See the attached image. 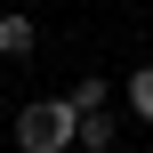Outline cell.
Here are the masks:
<instances>
[{"mask_svg":"<svg viewBox=\"0 0 153 153\" xmlns=\"http://www.w3.org/2000/svg\"><path fill=\"white\" fill-rule=\"evenodd\" d=\"M81 145V105L73 97H32L16 113V153H73Z\"/></svg>","mask_w":153,"mask_h":153,"instance_id":"6da1fadb","label":"cell"},{"mask_svg":"<svg viewBox=\"0 0 153 153\" xmlns=\"http://www.w3.org/2000/svg\"><path fill=\"white\" fill-rule=\"evenodd\" d=\"M24 56H40V24L24 8H0V65H24Z\"/></svg>","mask_w":153,"mask_h":153,"instance_id":"7a4b0ae2","label":"cell"},{"mask_svg":"<svg viewBox=\"0 0 153 153\" xmlns=\"http://www.w3.org/2000/svg\"><path fill=\"white\" fill-rule=\"evenodd\" d=\"M121 145V121H113V105H105V113H81V145L73 153H113Z\"/></svg>","mask_w":153,"mask_h":153,"instance_id":"3957f363","label":"cell"},{"mask_svg":"<svg viewBox=\"0 0 153 153\" xmlns=\"http://www.w3.org/2000/svg\"><path fill=\"white\" fill-rule=\"evenodd\" d=\"M121 105H129V113H137V121L153 129V65H137V73H129V89H121Z\"/></svg>","mask_w":153,"mask_h":153,"instance_id":"277c9868","label":"cell"},{"mask_svg":"<svg viewBox=\"0 0 153 153\" xmlns=\"http://www.w3.org/2000/svg\"><path fill=\"white\" fill-rule=\"evenodd\" d=\"M65 97H73L81 113H105V105H113V81H97V73H81V81H73Z\"/></svg>","mask_w":153,"mask_h":153,"instance_id":"5b68a950","label":"cell"}]
</instances>
